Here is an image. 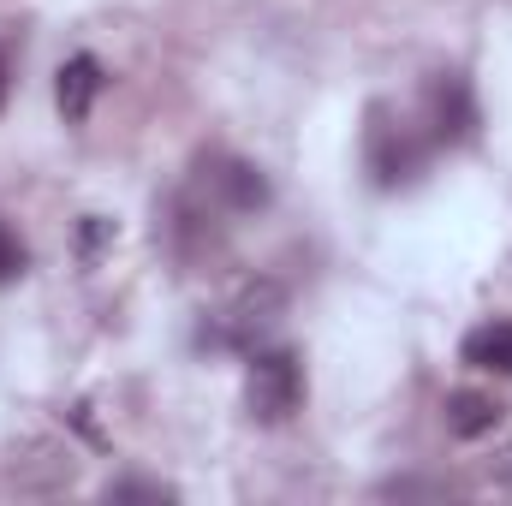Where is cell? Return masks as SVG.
Returning a JSON list of instances; mask_svg holds the SVG:
<instances>
[{
	"mask_svg": "<svg viewBox=\"0 0 512 506\" xmlns=\"http://www.w3.org/2000/svg\"><path fill=\"white\" fill-rule=\"evenodd\" d=\"M245 399H251L256 423H286L298 405H304V364L292 346H268L251 358V381H245Z\"/></svg>",
	"mask_w": 512,
	"mask_h": 506,
	"instance_id": "1",
	"label": "cell"
},
{
	"mask_svg": "<svg viewBox=\"0 0 512 506\" xmlns=\"http://www.w3.org/2000/svg\"><path fill=\"white\" fill-rule=\"evenodd\" d=\"M429 126L441 143H465L477 131V102H471V84L459 72H441L429 84Z\"/></svg>",
	"mask_w": 512,
	"mask_h": 506,
	"instance_id": "3",
	"label": "cell"
},
{
	"mask_svg": "<svg viewBox=\"0 0 512 506\" xmlns=\"http://www.w3.org/2000/svg\"><path fill=\"white\" fill-rule=\"evenodd\" d=\"M0 102H6V54H0Z\"/></svg>",
	"mask_w": 512,
	"mask_h": 506,
	"instance_id": "11",
	"label": "cell"
},
{
	"mask_svg": "<svg viewBox=\"0 0 512 506\" xmlns=\"http://www.w3.org/2000/svg\"><path fill=\"white\" fill-rule=\"evenodd\" d=\"M108 495H114V501H131V495H149V501H167L173 489H161V483H114Z\"/></svg>",
	"mask_w": 512,
	"mask_h": 506,
	"instance_id": "10",
	"label": "cell"
},
{
	"mask_svg": "<svg viewBox=\"0 0 512 506\" xmlns=\"http://www.w3.org/2000/svg\"><path fill=\"white\" fill-rule=\"evenodd\" d=\"M507 459H512V453H507ZM507 477H512V465H507Z\"/></svg>",
	"mask_w": 512,
	"mask_h": 506,
	"instance_id": "12",
	"label": "cell"
},
{
	"mask_svg": "<svg viewBox=\"0 0 512 506\" xmlns=\"http://www.w3.org/2000/svg\"><path fill=\"white\" fill-rule=\"evenodd\" d=\"M465 364L489 370V376H512V322H483L465 334Z\"/></svg>",
	"mask_w": 512,
	"mask_h": 506,
	"instance_id": "7",
	"label": "cell"
},
{
	"mask_svg": "<svg viewBox=\"0 0 512 506\" xmlns=\"http://www.w3.org/2000/svg\"><path fill=\"white\" fill-rule=\"evenodd\" d=\"M417 161H423V155H417V143L393 126V114L376 102V108H370V120H364V167L376 173V185H382V191L405 185V179L417 173Z\"/></svg>",
	"mask_w": 512,
	"mask_h": 506,
	"instance_id": "2",
	"label": "cell"
},
{
	"mask_svg": "<svg viewBox=\"0 0 512 506\" xmlns=\"http://www.w3.org/2000/svg\"><path fill=\"white\" fill-rule=\"evenodd\" d=\"M96 96H102V66H96V54H72V60L60 66V84H54L60 120H66V126H84L90 108H96Z\"/></svg>",
	"mask_w": 512,
	"mask_h": 506,
	"instance_id": "4",
	"label": "cell"
},
{
	"mask_svg": "<svg viewBox=\"0 0 512 506\" xmlns=\"http://www.w3.org/2000/svg\"><path fill=\"white\" fill-rule=\"evenodd\" d=\"M209 191L227 203V215H245V209H262L268 203V179L256 173L251 161H221L209 173Z\"/></svg>",
	"mask_w": 512,
	"mask_h": 506,
	"instance_id": "6",
	"label": "cell"
},
{
	"mask_svg": "<svg viewBox=\"0 0 512 506\" xmlns=\"http://www.w3.org/2000/svg\"><path fill=\"white\" fill-rule=\"evenodd\" d=\"M24 262H30L24 239H18V233L0 221V286H6V280H18V274H24Z\"/></svg>",
	"mask_w": 512,
	"mask_h": 506,
	"instance_id": "9",
	"label": "cell"
},
{
	"mask_svg": "<svg viewBox=\"0 0 512 506\" xmlns=\"http://www.w3.org/2000/svg\"><path fill=\"white\" fill-rule=\"evenodd\" d=\"M274 310H280V286H268V280L245 286V292H239V304L227 310V322H233V334H227V340H245L251 328H268V322H274Z\"/></svg>",
	"mask_w": 512,
	"mask_h": 506,
	"instance_id": "8",
	"label": "cell"
},
{
	"mask_svg": "<svg viewBox=\"0 0 512 506\" xmlns=\"http://www.w3.org/2000/svg\"><path fill=\"white\" fill-rule=\"evenodd\" d=\"M441 411H447V435H459V441H483V435L501 429V399L495 393H477V387L447 393Z\"/></svg>",
	"mask_w": 512,
	"mask_h": 506,
	"instance_id": "5",
	"label": "cell"
}]
</instances>
